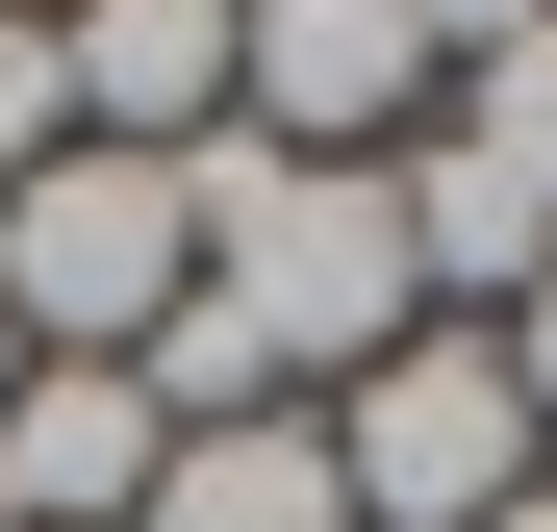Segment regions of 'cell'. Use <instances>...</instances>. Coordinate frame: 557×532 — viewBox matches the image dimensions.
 I'll list each match as a JSON object with an SVG mask.
<instances>
[{
    "label": "cell",
    "instance_id": "52a82bcc",
    "mask_svg": "<svg viewBox=\"0 0 557 532\" xmlns=\"http://www.w3.org/2000/svg\"><path fill=\"white\" fill-rule=\"evenodd\" d=\"M431 127H482L532 203H557V0H532V26H456V102H431Z\"/></svg>",
    "mask_w": 557,
    "mask_h": 532
},
{
    "label": "cell",
    "instance_id": "8992f818",
    "mask_svg": "<svg viewBox=\"0 0 557 532\" xmlns=\"http://www.w3.org/2000/svg\"><path fill=\"white\" fill-rule=\"evenodd\" d=\"M127 532H355V482H330V431H305V406H253V431H177Z\"/></svg>",
    "mask_w": 557,
    "mask_h": 532
},
{
    "label": "cell",
    "instance_id": "5b68a950",
    "mask_svg": "<svg viewBox=\"0 0 557 532\" xmlns=\"http://www.w3.org/2000/svg\"><path fill=\"white\" fill-rule=\"evenodd\" d=\"M51 76H76V152H203L228 127V0H76Z\"/></svg>",
    "mask_w": 557,
    "mask_h": 532
},
{
    "label": "cell",
    "instance_id": "ba28073f",
    "mask_svg": "<svg viewBox=\"0 0 557 532\" xmlns=\"http://www.w3.org/2000/svg\"><path fill=\"white\" fill-rule=\"evenodd\" d=\"M507 381H532V431H557V280H532V305H507Z\"/></svg>",
    "mask_w": 557,
    "mask_h": 532
},
{
    "label": "cell",
    "instance_id": "3957f363",
    "mask_svg": "<svg viewBox=\"0 0 557 532\" xmlns=\"http://www.w3.org/2000/svg\"><path fill=\"white\" fill-rule=\"evenodd\" d=\"M431 102H456V26H406V0H228V127H253V152L381 177Z\"/></svg>",
    "mask_w": 557,
    "mask_h": 532
},
{
    "label": "cell",
    "instance_id": "7a4b0ae2",
    "mask_svg": "<svg viewBox=\"0 0 557 532\" xmlns=\"http://www.w3.org/2000/svg\"><path fill=\"white\" fill-rule=\"evenodd\" d=\"M177 280H203L177 152H51L26 203H0V330H26V355H152Z\"/></svg>",
    "mask_w": 557,
    "mask_h": 532
},
{
    "label": "cell",
    "instance_id": "277c9868",
    "mask_svg": "<svg viewBox=\"0 0 557 532\" xmlns=\"http://www.w3.org/2000/svg\"><path fill=\"white\" fill-rule=\"evenodd\" d=\"M152 381L127 355H26V381H0V532H127L152 507Z\"/></svg>",
    "mask_w": 557,
    "mask_h": 532
},
{
    "label": "cell",
    "instance_id": "9c48e42d",
    "mask_svg": "<svg viewBox=\"0 0 557 532\" xmlns=\"http://www.w3.org/2000/svg\"><path fill=\"white\" fill-rule=\"evenodd\" d=\"M482 532H557V482H507V507H482Z\"/></svg>",
    "mask_w": 557,
    "mask_h": 532
},
{
    "label": "cell",
    "instance_id": "6da1fadb",
    "mask_svg": "<svg viewBox=\"0 0 557 532\" xmlns=\"http://www.w3.org/2000/svg\"><path fill=\"white\" fill-rule=\"evenodd\" d=\"M305 431H330L355 532H482L507 482H557V431H532V381H507V330H406V355H355Z\"/></svg>",
    "mask_w": 557,
    "mask_h": 532
},
{
    "label": "cell",
    "instance_id": "30bf717a",
    "mask_svg": "<svg viewBox=\"0 0 557 532\" xmlns=\"http://www.w3.org/2000/svg\"><path fill=\"white\" fill-rule=\"evenodd\" d=\"M0 381H26V330H0Z\"/></svg>",
    "mask_w": 557,
    "mask_h": 532
}]
</instances>
